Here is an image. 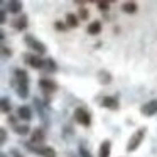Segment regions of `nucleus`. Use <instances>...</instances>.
<instances>
[{"label": "nucleus", "instance_id": "1", "mask_svg": "<svg viewBox=\"0 0 157 157\" xmlns=\"http://www.w3.org/2000/svg\"><path fill=\"white\" fill-rule=\"evenodd\" d=\"M145 132H147V128L142 127V128L135 130V132L132 133V137L128 139V144H127V152H135V150L139 149V145L144 142V139H145Z\"/></svg>", "mask_w": 157, "mask_h": 157}, {"label": "nucleus", "instance_id": "2", "mask_svg": "<svg viewBox=\"0 0 157 157\" xmlns=\"http://www.w3.org/2000/svg\"><path fill=\"white\" fill-rule=\"evenodd\" d=\"M24 41H25V44H27V48L31 49V51L34 52V54H37V56L46 54V51H48V48H46L44 42H41L39 39H36L34 36H31V34L25 36Z\"/></svg>", "mask_w": 157, "mask_h": 157}, {"label": "nucleus", "instance_id": "3", "mask_svg": "<svg viewBox=\"0 0 157 157\" xmlns=\"http://www.w3.org/2000/svg\"><path fill=\"white\" fill-rule=\"evenodd\" d=\"M25 147H27L29 150H32L34 154H37V155H41V157H58V154H56V150L52 149V147H49V145H36L34 147V144H25Z\"/></svg>", "mask_w": 157, "mask_h": 157}, {"label": "nucleus", "instance_id": "4", "mask_svg": "<svg viewBox=\"0 0 157 157\" xmlns=\"http://www.w3.org/2000/svg\"><path fill=\"white\" fill-rule=\"evenodd\" d=\"M75 120L83 127H90L91 125V113L86 108H83V106H78L75 110Z\"/></svg>", "mask_w": 157, "mask_h": 157}, {"label": "nucleus", "instance_id": "5", "mask_svg": "<svg viewBox=\"0 0 157 157\" xmlns=\"http://www.w3.org/2000/svg\"><path fill=\"white\" fill-rule=\"evenodd\" d=\"M24 61H25V64H29L34 69H44V59H41V56L34 54V52L24 54Z\"/></svg>", "mask_w": 157, "mask_h": 157}, {"label": "nucleus", "instance_id": "6", "mask_svg": "<svg viewBox=\"0 0 157 157\" xmlns=\"http://www.w3.org/2000/svg\"><path fill=\"white\" fill-rule=\"evenodd\" d=\"M39 88L46 93H54V91H58L59 85L52 78H41L39 79Z\"/></svg>", "mask_w": 157, "mask_h": 157}, {"label": "nucleus", "instance_id": "7", "mask_svg": "<svg viewBox=\"0 0 157 157\" xmlns=\"http://www.w3.org/2000/svg\"><path fill=\"white\" fill-rule=\"evenodd\" d=\"M140 113L145 117H154L157 113V100H150V101L144 103L140 106Z\"/></svg>", "mask_w": 157, "mask_h": 157}, {"label": "nucleus", "instance_id": "8", "mask_svg": "<svg viewBox=\"0 0 157 157\" xmlns=\"http://www.w3.org/2000/svg\"><path fill=\"white\" fill-rule=\"evenodd\" d=\"M101 106L106 110H118V100L115 96H103L101 98Z\"/></svg>", "mask_w": 157, "mask_h": 157}, {"label": "nucleus", "instance_id": "9", "mask_svg": "<svg viewBox=\"0 0 157 157\" xmlns=\"http://www.w3.org/2000/svg\"><path fill=\"white\" fill-rule=\"evenodd\" d=\"M12 85H14V88L17 90V95L21 96V98H27L29 96V85H25V83H19L17 79H14L12 81Z\"/></svg>", "mask_w": 157, "mask_h": 157}, {"label": "nucleus", "instance_id": "10", "mask_svg": "<svg viewBox=\"0 0 157 157\" xmlns=\"http://www.w3.org/2000/svg\"><path fill=\"white\" fill-rule=\"evenodd\" d=\"M46 139V133L42 128H34L31 133V144H36V145H39V144H42Z\"/></svg>", "mask_w": 157, "mask_h": 157}, {"label": "nucleus", "instance_id": "11", "mask_svg": "<svg viewBox=\"0 0 157 157\" xmlns=\"http://www.w3.org/2000/svg\"><path fill=\"white\" fill-rule=\"evenodd\" d=\"M110 154H112V142L106 139V140H103L101 145H100L98 157H110Z\"/></svg>", "mask_w": 157, "mask_h": 157}, {"label": "nucleus", "instance_id": "12", "mask_svg": "<svg viewBox=\"0 0 157 157\" xmlns=\"http://www.w3.org/2000/svg\"><path fill=\"white\" fill-rule=\"evenodd\" d=\"M17 117H19L21 120H24V122H29V120L32 118V112H31V108H29V106H25V105L19 106V110H17Z\"/></svg>", "mask_w": 157, "mask_h": 157}, {"label": "nucleus", "instance_id": "13", "mask_svg": "<svg viewBox=\"0 0 157 157\" xmlns=\"http://www.w3.org/2000/svg\"><path fill=\"white\" fill-rule=\"evenodd\" d=\"M14 79H17L19 83H25V85H29V75H27V71L22 69V68H17L14 71Z\"/></svg>", "mask_w": 157, "mask_h": 157}, {"label": "nucleus", "instance_id": "14", "mask_svg": "<svg viewBox=\"0 0 157 157\" xmlns=\"http://www.w3.org/2000/svg\"><path fill=\"white\" fill-rule=\"evenodd\" d=\"M27 22H29L27 15L22 14V15H19V17L14 21V27L17 29V31H24V29H27Z\"/></svg>", "mask_w": 157, "mask_h": 157}, {"label": "nucleus", "instance_id": "15", "mask_svg": "<svg viewBox=\"0 0 157 157\" xmlns=\"http://www.w3.org/2000/svg\"><path fill=\"white\" fill-rule=\"evenodd\" d=\"M66 25H68L69 29H75L79 25V17L76 14H73V12H69L68 15H66Z\"/></svg>", "mask_w": 157, "mask_h": 157}, {"label": "nucleus", "instance_id": "16", "mask_svg": "<svg viewBox=\"0 0 157 157\" xmlns=\"http://www.w3.org/2000/svg\"><path fill=\"white\" fill-rule=\"evenodd\" d=\"M122 10L125 12V14H135V12L139 10V5H137V2H123Z\"/></svg>", "mask_w": 157, "mask_h": 157}, {"label": "nucleus", "instance_id": "17", "mask_svg": "<svg viewBox=\"0 0 157 157\" xmlns=\"http://www.w3.org/2000/svg\"><path fill=\"white\" fill-rule=\"evenodd\" d=\"M100 32H101V22H100V21H93V22H90V25H88V34H91V36H98Z\"/></svg>", "mask_w": 157, "mask_h": 157}, {"label": "nucleus", "instance_id": "18", "mask_svg": "<svg viewBox=\"0 0 157 157\" xmlns=\"http://www.w3.org/2000/svg\"><path fill=\"white\" fill-rule=\"evenodd\" d=\"M9 12H10V14H21L22 4L17 2V0H10V2H9Z\"/></svg>", "mask_w": 157, "mask_h": 157}, {"label": "nucleus", "instance_id": "19", "mask_svg": "<svg viewBox=\"0 0 157 157\" xmlns=\"http://www.w3.org/2000/svg\"><path fill=\"white\" fill-rule=\"evenodd\" d=\"M44 69H46V71H49V73H56V71H58V64H56L54 59L48 58V59H44Z\"/></svg>", "mask_w": 157, "mask_h": 157}, {"label": "nucleus", "instance_id": "20", "mask_svg": "<svg viewBox=\"0 0 157 157\" xmlns=\"http://www.w3.org/2000/svg\"><path fill=\"white\" fill-rule=\"evenodd\" d=\"M98 81L101 83V85H110V83H112V75H110L108 71H100L98 73Z\"/></svg>", "mask_w": 157, "mask_h": 157}, {"label": "nucleus", "instance_id": "21", "mask_svg": "<svg viewBox=\"0 0 157 157\" xmlns=\"http://www.w3.org/2000/svg\"><path fill=\"white\" fill-rule=\"evenodd\" d=\"M14 132L17 133V135H27L29 132H31V128H29V125H15L14 127Z\"/></svg>", "mask_w": 157, "mask_h": 157}, {"label": "nucleus", "instance_id": "22", "mask_svg": "<svg viewBox=\"0 0 157 157\" xmlns=\"http://www.w3.org/2000/svg\"><path fill=\"white\" fill-rule=\"evenodd\" d=\"M10 108H12L10 100H9V98H2V113H9V112H10Z\"/></svg>", "mask_w": 157, "mask_h": 157}, {"label": "nucleus", "instance_id": "23", "mask_svg": "<svg viewBox=\"0 0 157 157\" xmlns=\"http://www.w3.org/2000/svg\"><path fill=\"white\" fill-rule=\"evenodd\" d=\"M78 152H79V157H93L91 152H88V149H86L83 144H79V145H78Z\"/></svg>", "mask_w": 157, "mask_h": 157}, {"label": "nucleus", "instance_id": "24", "mask_svg": "<svg viewBox=\"0 0 157 157\" xmlns=\"http://www.w3.org/2000/svg\"><path fill=\"white\" fill-rule=\"evenodd\" d=\"M78 17L81 19V21H88V17H90V12H88V9H85V7H81V9H79V12H78Z\"/></svg>", "mask_w": 157, "mask_h": 157}, {"label": "nucleus", "instance_id": "25", "mask_svg": "<svg viewBox=\"0 0 157 157\" xmlns=\"http://www.w3.org/2000/svg\"><path fill=\"white\" fill-rule=\"evenodd\" d=\"M96 5H98V9L101 12H108L110 10V2H96Z\"/></svg>", "mask_w": 157, "mask_h": 157}, {"label": "nucleus", "instance_id": "26", "mask_svg": "<svg viewBox=\"0 0 157 157\" xmlns=\"http://www.w3.org/2000/svg\"><path fill=\"white\" fill-rule=\"evenodd\" d=\"M64 24H66V22H64ZM64 24H63V22H59V21H58V22H54V29H56V31H59V32H61V31L64 32L66 29H69L68 25H64Z\"/></svg>", "mask_w": 157, "mask_h": 157}, {"label": "nucleus", "instance_id": "27", "mask_svg": "<svg viewBox=\"0 0 157 157\" xmlns=\"http://www.w3.org/2000/svg\"><path fill=\"white\" fill-rule=\"evenodd\" d=\"M0 133H2V140H0V142H2V144H5V140H7V130H5V128H2V130H0Z\"/></svg>", "mask_w": 157, "mask_h": 157}, {"label": "nucleus", "instance_id": "28", "mask_svg": "<svg viewBox=\"0 0 157 157\" xmlns=\"http://www.w3.org/2000/svg\"><path fill=\"white\" fill-rule=\"evenodd\" d=\"M2 54H4V56H12V51H10L9 48H5V46H4V48H2Z\"/></svg>", "mask_w": 157, "mask_h": 157}, {"label": "nucleus", "instance_id": "29", "mask_svg": "<svg viewBox=\"0 0 157 157\" xmlns=\"http://www.w3.org/2000/svg\"><path fill=\"white\" fill-rule=\"evenodd\" d=\"M10 154H12V155H14V157H24V155H22V154H19V150H17V149H14V150H12Z\"/></svg>", "mask_w": 157, "mask_h": 157}, {"label": "nucleus", "instance_id": "30", "mask_svg": "<svg viewBox=\"0 0 157 157\" xmlns=\"http://www.w3.org/2000/svg\"><path fill=\"white\" fill-rule=\"evenodd\" d=\"M7 21V10H2V24H5Z\"/></svg>", "mask_w": 157, "mask_h": 157}, {"label": "nucleus", "instance_id": "31", "mask_svg": "<svg viewBox=\"0 0 157 157\" xmlns=\"http://www.w3.org/2000/svg\"><path fill=\"white\" fill-rule=\"evenodd\" d=\"M2 157H7V155H2Z\"/></svg>", "mask_w": 157, "mask_h": 157}]
</instances>
